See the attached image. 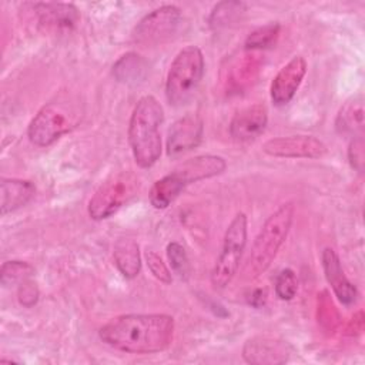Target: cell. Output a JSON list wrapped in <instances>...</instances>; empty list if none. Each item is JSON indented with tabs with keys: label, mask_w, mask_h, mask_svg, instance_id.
I'll list each match as a JSON object with an SVG mask.
<instances>
[{
	"label": "cell",
	"mask_w": 365,
	"mask_h": 365,
	"mask_svg": "<svg viewBox=\"0 0 365 365\" xmlns=\"http://www.w3.org/2000/svg\"><path fill=\"white\" fill-rule=\"evenodd\" d=\"M268 123V110L255 103L238 110L230 123V134L237 141H248L258 137Z\"/></svg>",
	"instance_id": "5bb4252c"
},
{
	"label": "cell",
	"mask_w": 365,
	"mask_h": 365,
	"mask_svg": "<svg viewBox=\"0 0 365 365\" xmlns=\"http://www.w3.org/2000/svg\"><path fill=\"white\" fill-rule=\"evenodd\" d=\"M167 257H168L173 271L181 279H185L190 274V262H188V257H187L184 247L175 241L170 242L167 245Z\"/></svg>",
	"instance_id": "484cf974"
},
{
	"label": "cell",
	"mask_w": 365,
	"mask_h": 365,
	"mask_svg": "<svg viewBox=\"0 0 365 365\" xmlns=\"http://www.w3.org/2000/svg\"><path fill=\"white\" fill-rule=\"evenodd\" d=\"M307 67L302 56H294L279 68L269 87V96L275 106H285L294 98L307 74Z\"/></svg>",
	"instance_id": "8fae6325"
},
{
	"label": "cell",
	"mask_w": 365,
	"mask_h": 365,
	"mask_svg": "<svg viewBox=\"0 0 365 365\" xmlns=\"http://www.w3.org/2000/svg\"><path fill=\"white\" fill-rule=\"evenodd\" d=\"M245 11L242 1H221L211 10L208 23L212 29H221L237 21Z\"/></svg>",
	"instance_id": "603a6c76"
},
{
	"label": "cell",
	"mask_w": 365,
	"mask_h": 365,
	"mask_svg": "<svg viewBox=\"0 0 365 365\" xmlns=\"http://www.w3.org/2000/svg\"><path fill=\"white\" fill-rule=\"evenodd\" d=\"M247 215L238 212L225 230L220 254L211 271V282L215 288H225L235 277L247 245Z\"/></svg>",
	"instance_id": "52a82bcc"
},
{
	"label": "cell",
	"mask_w": 365,
	"mask_h": 365,
	"mask_svg": "<svg viewBox=\"0 0 365 365\" xmlns=\"http://www.w3.org/2000/svg\"><path fill=\"white\" fill-rule=\"evenodd\" d=\"M174 327V318L167 314H124L104 324L98 336L117 351L157 354L171 345Z\"/></svg>",
	"instance_id": "6da1fadb"
},
{
	"label": "cell",
	"mask_w": 365,
	"mask_h": 365,
	"mask_svg": "<svg viewBox=\"0 0 365 365\" xmlns=\"http://www.w3.org/2000/svg\"><path fill=\"white\" fill-rule=\"evenodd\" d=\"M298 291V279L291 268L282 269L275 279V294L282 301H289Z\"/></svg>",
	"instance_id": "4316f807"
},
{
	"label": "cell",
	"mask_w": 365,
	"mask_h": 365,
	"mask_svg": "<svg viewBox=\"0 0 365 365\" xmlns=\"http://www.w3.org/2000/svg\"><path fill=\"white\" fill-rule=\"evenodd\" d=\"M181 10L177 6H161L145 14L134 29L133 38L143 46L158 44L175 34L181 23Z\"/></svg>",
	"instance_id": "ba28073f"
},
{
	"label": "cell",
	"mask_w": 365,
	"mask_h": 365,
	"mask_svg": "<svg viewBox=\"0 0 365 365\" xmlns=\"http://www.w3.org/2000/svg\"><path fill=\"white\" fill-rule=\"evenodd\" d=\"M140 188L138 177L131 171H120L107 178L88 201V215L106 220L135 197Z\"/></svg>",
	"instance_id": "8992f818"
},
{
	"label": "cell",
	"mask_w": 365,
	"mask_h": 365,
	"mask_svg": "<svg viewBox=\"0 0 365 365\" xmlns=\"http://www.w3.org/2000/svg\"><path fill=\"white\" fill-rule=\"evenodd\" d=\"M279 29L281 26L278 23H268L265 26L255 29L245 38V43H244L245 50L259 51V50L272 47L278 40Z\"/></svg>",
	"instance_id": "cb8c5ba5"
},
{
	"label": "cell",
	"mask_w": 365,
	"mask_h": 365,
	"mask_svg": "<svg viewBox=\"0 0 365 365\" xmlns=\"http://www.w3.org/2000/svg\"><path fill=\"white\" fill-rule=\"evenodd\" d=\"M204 134V123L198 114H185L168 130L167 137V154L170 157H178L198 147Z\"/></svg>",
	"instance_id": "30bf717a"
},
{
	"label": "cell",
	"mask_w": 365,
	"mask_h": 365,
	"mask_svg": "<svg viewBox=\"0 0 365 365\" xmlns=\"http://www.w3.org/2000/svg\"><path fill=\"white\" fill-rule=\"evenodd\" d=\"M147 71V61L137 53H127L121 56L113 66V76L124 84H137L144 81Z\"/></svg>",
	"instance_id": "ffe728a7"
},
{
	"label": "cell",
	"mask_w": 365,
	"mask_h": 365,
	"mask_svg": "<svg viewBox=\"0 0 365 365\" xmlns=\"http://www.w3.org/2000/svg\"><path fill=\"white\" fill-rule=\"evenodd\" d=\"M348 160L354 170L358 173L364 171V163H365V148H364V138L361 135L352 138L348 147Z\"/></svg>",
	"instance_id": "f1b7e54d"
},
{
	"label": "cell",
	"mask_w": 365,
	"mask_h": 365,
	"mask_svg": "<svg viewBox=\"0 0 365 365\" xmlns=\"http://www.w3.org/2000/svg\"><path fill=\"white\" fill-rule=\"evenodd\" d=\"M163 120V106L154 96H143L134 106L128 123V143L141 168H150L161 155L160 125Z\"/></svg>",
	"instance_id": "7a4b0ae2"
},
{
	"label": "cell",
	"mask_w": 365,
	"mask_h": 365,
	"mask_svg": "<svg viewBox=\"0 0 365 365\" xmlns=\"http://www.w3.org/2000/svg\"><path fill=\"white\" fill-rule=\"evenodd\" d=\"M184 188L185 184L174 173H170L153 184L148 194L150 202L154 208L164 210L171 205Z\"/></svg>",
	"instance_id": "44dd1931"
},
{
	"label": "cell",
	"mask_w": 365,
	"mask_h": 365,
	"mask_svg": "<svg viewBox=\"0 0 365 365\" xmlns=\"http://www.w3.org/2000/svg\"><path fill=\"white\" fill-rule=\"evenodd\" d=\"M17 297H19V301H20L21 305L33 307L37 302V299H38V288H37V285L34 282L27 279V281L20 284Z\"/></svg>",
	"instance_id": "f546056e"
},
{
	"label": "cell",
	"mask_w": 365,
	"mask_h": 365,
	"mask_svg": "<svg viewBox=\"0 0 365 365\" xmlns=\"http://www.w3.org/2000/svg\"><path fill=\"white\" fill-rule=\"evenodd\" d=\"M83 111L78 100L61 94L46 103L31 118L27 135L37 147L51 145L66 133L71 131L81 120Z\"/></svg>",
	"instance_id": "277c9868"
},
{
	"label": "cell",
	"mask_w": 365,
	"mask_h": 365,
	"mask_svg": "<svg viewBox=\"0 0 365 365\" xmlns=\"http://www.w3.org/2000/svg\"><path fill=\"white\" fill-rule=\"evenodd\" d=\"M262 151L278 158H319L327 154V145L312 135L277 137L264 143Z\"/></svg>",
	"instance_id": "9c48e42d"
},
{
	"label": "cell",
	"mask_w": 365,
	"mask_h": 365,
	"mask_svg": "<svg viewBox=\"0 0 365 365\" xmlns=\"http://www.w3.org/2000/svg\"><path fill=\"white\" fill-rule=\"evenodd\" d=\"M114 264L125 278H135L141 269L140 247L133 238H120L113 250Z\"/></svg>",
	"instance_id": "d6986e66"
},
{
	"label": "cell",
	"mask_w": 365,
	"mask_h": 365,
	"mask_svg": "<svg viewBox=\"0 0 365 365\" xmlns=\"http://www.w3.org/2000/svg\"><path fill=\"white\" fill-rule=\"evenodd\" d=\"M294 212V204L284 202L265 220L244 265L242 277L245 279H255L268 269L291 230Z\"/></svg>",
	"instance_id": "3957f363"
},
{
	"label": "cell",
	"mask_w": 365,
	"mask_h": 365,
	"mask_svg": "<svg viewBox=\"0 0 365 365\" xmlns=\"http://www.w3.org/2000/svg\"><path fill=\"white\" fill-rule=\"evenodd\" d=\"M40 27L53 31L71 30L78 19V10L70 3H37L34 4Z\"/></svg>",
	"instance_id": "2e32d148"
},
{
	"label": "cell",
	"mask_w": 365,
	"mask_h": 365,
	"mask_svg": "<svg viewBox=\"0 0 365 365\" xmlns=\"http://www.w3.org/2000/svg\"><path fill=\"white\" fill-rule=\"evenodd\" d=\"M145 261H147V267L148 269L151 271V274L161 282L164 284H170L171 282V272L168 269V267L165 265V262L161 259V257L151 251V250H147L145 251Z\"/></svg>",
	"instance_id": "83f0119b"
},
{
	"label": "cell",
	"mask_w": 365,
	"mask_h": 365,
	"mask_svg": "<svg viewBox=\"0 0 365 365\" xmlns=\"http://www.w3.org/2000/svg\"><path fill=\"white\" fill-rule=\"evenodd\" d=\"M227 168V163L220 155L204 154L188 158L180 163L171 173H174L185 185L220 175Z\"/></svg>",
	"instance_id": "9a60e30c"
},
{
	"label": "cell",
	"mask_w": 365,
	"mask_h": 365,
	"mask_svg": "<svg viewBox=\"0 0 365 365\" xmlns=\"http://www.w3.org/2000/svg\"><path fill=\"white\" fill-rule=\"evenodd\" d=\"M265 301H267V292H265V289H261V288L254 289L248 297V304H251L255 308L262 307L265 304Z\"/></svg>",
	"instance_id": "4dcf8cb0"
},
{
	"label": "cell",
	"mask_w": 365,
	"mask_h": 365,
	"mask_svg": "<svg viewBox=\"0 0 365 365\" xmlns=\"http://www.w3.org/2000/svg\"><path fill=\"white\" fill-rule=\"evenodd\" d=\"M321 264L328 284L331 285L335 297L344 305H351L358 298L356 287L346 278L338 254L327 247L321 252Z\"/></svg>",
	"instance_id": "4fadbf2b"
},
{
	"label": "cell",
	"mask_w": 365,
	"mask_h": 365,
	"mask_svg": "<svg viewBox=\"0 0 365 365\" xmlns=\"http://www.w3.org/2000/svg\"><path fill=\"white\" fill-rule=\"evenodd\" d=\"M34 268L24 261H6L0 269V281L3 287H11L16 284H21L27 281Z\"/></svg>",
	"instance_id": "d4e9b609"
},
{
	"label": "cell",
	"mask_w": 365,
	"mask_h": 365,
	"mask_svg": "<svg viewBox=\"0 0 365 365\" xmlns=\"http://www.w3.org/2000/svg\"><path fill=\"white\" fill-rule=\"evenodd\" d=\"M362 325H364V321H362V311H359L355 317H352V321L348 327V331L351 332H361L362 331Z\"/></svg>",
	"instance_id": "1f68e13d"
},
{
	"label": "cell",
	"mask_w": 365,
	"mask_h": 365,
	"mask_svg": "<svg viewBox=\"0 0 365 365\" xmlns=\"http://www.w3.org/2000/svg\"><path fill=\"white\" fill-rule=\"evenodd\" d=\"M204 56L197 46H187L174 57L165 80V96L170 104L180 107L195 93L204 76Z\"/></svg>",
	"instance_id": "5b68a950"
},
{
	"label": "cell",
	"mask_w": 365,
	"mask_h": 365,
	"mask_svg": "<svg viewBox=\"0 0 365 365\" xmlns=\"http://www.w3.org/2000/svg\"><path fill=\"white\" fill-rule=\"evenodd\" d=\"M242 356L254 365H279L288 361V345L272 336L259 335L248 339L242 348Z\"/></svg>",
	"instance_id": "7c38bea8"
},
{
	"label": "cell",
	"mask_w": 365,
	"mask_h": 365,
	"mask_svg": "<svg viewBox=\"0 0 365 365\" xmlns=\"http://www.w3.org/2000/svg\"><path fill=\"white\" fill-rule=\"evenodd\" d=\"M336 128L345 134H355L364 130V104L361 97H354L341 107L336 117Z\"/></svg>",
	"instance_id": "7402d4cb"
},
{
	"label": "cell",
	"mask_w": 365,
	"mask_h": 365,
	"mask_svg": "<svg viewBox=\"0 0 365 365\" xmlns=\"http://www.w3.org/2000/svg\"><path fill=\"white\" fill-rule=\"evenodd\" d=\"M264 58L259 51L245 50L230 67L227 76V88L234 93H241L250 87L259 76Z\"/></svg>",
	"instance_id": "e0dca14e"
},
{
	"label": "cell",
	"mask_w": 365,
	"mask_h": 365,
	"mask_svg": "<svg viewBox=\"0 0 365 365\" xmlns=\"http://www.w3.org/2000/svg\"><path fill=\"white\" fill-rule=\"evenodd\" d=\"M36 194V185L29 180L3 178L0 182L1 215L24 207Z\"/></svg>",
	"instance_id": "ac0fdd59"
}]
</instances>
